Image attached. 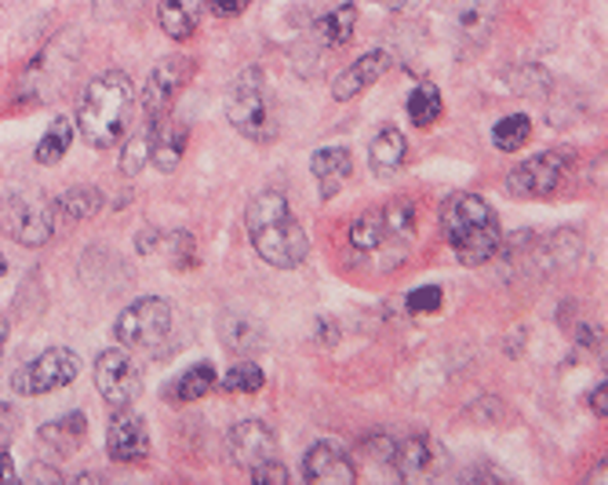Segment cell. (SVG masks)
<instances>
[{"label": "cell", "mask_w": 608, "mask_h": 485, "mask_svg": "<svg viewBox=\"0 0 608 485\" xmlns=\"http://www.w3.org/2000/svg\"><path fill=\"white\" fill-rule=\"evenodd\" d=\"M528 139H532V121H528L525 113L504 117V121H499V125L492 128V147H496V150H504V154L521 150Z\"/></svg>", "instance_id": "4dcf8cb0"}, {"label": "cell", "mask_w": 608, "mask_h": 485, "mask_svg": "<svg viewBox=\"0 0 608 485\" xmlns=\"http://www.w3.org/2000/svg\"><path fill=\"white\" fill-rule=\"evenodd\" d=\"M353 26H357V8L353 4H342L336 11H328L317 22V37H321L325 48H342L353 37Z\"/></svg>", "instance_id": "4316f807"}, {"label": "cell", "mask_w": 608, "mask_h": 485, "mask_svg": "<svg viewBox=\"0 0 608 485\" xmlns=\"http://www.w3.org/2000/svg\"><path fill=\"white\" fill-rule=\"evenodd\" d=\"M248 238H252L256 253L277 270L302 267L310 256V238L299 227V219L288 208V198L281 190H262L252 198L245 212Z\"/></svg>", "instance_id": "6da1fadb"}, {"label": "cell", "mask_w": 608, "mask_h": 485, "mask_svg": "<svg viewBox=\"0 0 608 485\" xmlns=\"http://www.w3.org/2000/svg\"><path fill=\"white\" fill-rule=\"evenodd\" d=\"M227 445H230L233 464L245 467V471H252L267 461H277V435L262 424V419H241V424L230 430Z\"/></svg>", "instance_id": "5bb4252c"}, {"label": "cell", "mask_w": 608, "mask_h": 485, "mask_svg": "<svg viewBox=\"0 0 608 485\" xmlns=\"http://www.w3.org/2000/svg\"><path fill=\"white\" fill-rule=\"evenodd\" d=\"M405 307L412 310V314H433V310H441V288L438 285L416 288V293H408Z\"/></svg>", "instance_id": "d590c367"}, {"label": "cell", "mask_w": 608, "mask_h": 485, "mask_svg": "<svg viewBox=\"0 0 608 485\" xmlns=\"http://www.w3.org/2000/svg\"><path fill=\"white\" fill-rule=\"evenodd\" d=\"M56 201H44V198H33V194H8L0 201V222L4 230L26 248H41L56 238Z\"/></svg>", "instance_id": "8992f818"}, {"label": "cell", "mask_w": 608, "mask_h": 485, "mask_svg": "<svg viewBox=\"0 0 608 485\" xmlns=\"http://www.w3.org/2000/svg\"><path fill=\"white\" fill-rule=\"evenodd\" d=\"M568 154L565 150H547V154H536L521 161L514 172L507 176V190L514 198H547L561 187V176H565V165Z\"/></svg>", "instance_id": "30bf717a"}, {"label": "cell", "mask_w": 608, "mask_h": 485, "mask_svg": "<svg viewBox=\"0 0 608 485\" xmlns=\"http://www.w3.org/2000/svg\"><path fill=\"white\" fill-rule=\"evenodd\" d=\"M201 8L205 0H161L157 22H161V30L171 41H187V37H193L197 22H201Z\"/></svg>", "instance_id": "7402d4cb"}, {"label": "cell", "mask_w": 608, "mask_h": 485, "mask_svg": "<svg viewBox=\"0 0 608 485\" xmlns=\"http://www.w3.org/2000/svg\"><path fill=\"white\" fill-rule=\"evenodd\" d=\"M219 336H222V347H227L230 354H237V358H245V354H256L267 347V333H262V325L252 321L248 314H222L219 321Z\"/></svg>", "instance_id": "d6986e66"}, {"label": "cell", "mask_w": 608, "mask_h": 485, "mask_svg": "<svg viewBox=\"0 0 608 485\" xmlns=\"http://www.w3.org/2000/svg\"><path fill=\"white\" fill-rule=\"evenodd\" d=\"M102 205H106L102 190H96V187H70L56 201V212L66 216V219H91V216L102 212Z\"/></svg>", "instance_id": "484cf974"}, {"label": "cell", "mask_w": 608, "mask_h": 485, "mask_svg": "<svg viewBox=\"0 0 608 485\" xmlns=\"http://www.w3.org/2000/svg\"><path fill=\"white\" fill-rule=\"evenodd\" d=\"M445 456L430 438L422 435H408V438H393V453H390V467L398 471V478L405 482H427L441 471Z\"/></svg>", "instance_id": "7c38bea8"}, {"label": "cell", "mask_w": 608, "mask_h": 485, "mask_svg": "<svg viewBox=\"0 0 608 485\" xmlns=\"http://www.w3.org/2000/svg\"><path fill=\"white\" fill-rule=\"evenodd\" d=\"M157 128H161V125L142 121V125L136 128V136H131V139L124 142V150H121V172H124V176H139L142 168H147L150 154H153V136H157Z\"/></svg>", "instance_id": "d4e9b609"}, {"label": "cell", "mask_w": 608, "mask_h": 485, "mask_svg": "<svg viewBox=\"0 0 608 485\" xmlns=\"http://www.w3.org/2000/svg\"><path fill=\"white\" fill-rule=\"evenodd\" d=\"M70 142H73V125L66 121V117H56L51 121V128H48V136L37 142V161L41 165H59L62 157H66V150H70Z\"/></svg>", "instance_id": "f546056e"}, {"label": "cell", "mask_w": 608, "mask_h": 485, "mask_svg": "<svg viewBox=\"0 0 608 485\" xmlns=\"http://www.w3.org/2000/svg\"><path fill=\"white\" fill-rule=\"evenodd\" d=\"M106 453L113 456L117 464H139L150 456V430L147 419L117 409V416L110 419V430H106Z\"/></svg>", "instance_id": "4fadbf2b"}, {"label": "cell", "mask_w": 608, "mask_h": 485, "mask_svg": "<svg viewBox=\"0 0 608 485\" xmlns=\"http://www.w3.org/2000/svg\"><path fill=\"white\" fill-rule=\"evenodd\" d=\"M187 136H190V128L182 121H161V128H157V136H153L150 161L161 168V172H176L182 161V150H187Z\"/></svg>", "instance_id": "603a6c76"}, {"label": "cell", "mask_w": 608, "mask_h": 485, "mask_svg": "<svg viewBox=\"0 0 608 485\" xmlns=\"http://www.w3.org/2000/svg\"><path fill=\"white\" fill-rule=\"evenodd\" d=\"M16 427H19V413L11 409V405H0V445L16 438Z\"/></svg>", "instance_id": "60d3db41"}, {"label": "cell", "mask_w": 608, "mask_h": 485, "mask_svg": "<svg viewBox=\"0 0 608 485\" xmlns=\"http://www.w3.org/2000/svg\"><path fill=\"white\" fill-rule=\"evenodd\" d=\"M252 482H259V485H285L288 482V471H285V464L267 461V464L252 467Z\"/></svg>", "instance_id": "74e56055"}, {"label": "cell", "mask_w": 608, "mask_h": 485, "mask_svg": "<svg viewBox=\"0 0 608 485\" xmlns=\"http://www.w3.org/2000/svg\"><path fill=\"white\" fill-rule=\"evenodd\" d=\"M77 373H81V358L70 347H48L44 354H37L33 362H26L22 369L11 376V390L19 398H33V395H48V390L70 387Z\"/></svg>", "instance_id": "ba28073f"}, {"label": "cell", "mask_w": 608, "mask_h": 485, "mask_svg": "<svg viewBox=\"0 0 608 485\" xmlns=\"http://www.w3.org/2000/svg\"><path fill=\"white\" fill-rule=\"evenodd\" d=\"M441 230L462 267H481L499 253V219L478 194H452L441 205Z\"/></svg>", "instance_id": "3957f363"}, {"label": "cell", "mask_w": 608, "mask_h": 485, "mask_svg": "<svg viewBox=\"0 0 608 485\" xmlns=\"http://www.w3.org/2000/svg\"><path fill=\"white\" fill-rule=\"evenodd\" d=\"M219 384L227 387L230 395H256V390H262V384H267V376H262L256 362H237L233 369H227V376H222Z\"/></svg>", "instance_id": "1f68e13d"}, {"label": "cell", "mask_w": 608, "mask_h": 485, "mask_svg": "<svg viewBox=\"0 0 608 485\" xmlns=\"http://www.w3.org/2000/svg\"><path fill=\"white\" fill-rule=\"evenodd\" d=\"M216 387H219L216 365H211V362H197V365H190V369H182L176 379H171V384L165 387V398H168V402H176V405H182V402L208 398Z\"/></svg>", "instance_id": "ffe728a7"}, {"label": "cell", "mask_w": 608, "mask_h": 485, "mask_svg": "<svg viewBox=\"0 0 608 485\" xmlns=\"http://www.w3.org/2000/svg\"><path fill=\"white\" fill-rule=\"evenodd\" d=\"M165 259H168V267L171 270H190L197 267V245L187 230H176V234H168L165 238Z\"/></svg>", "instance_id": "d6a6232c"}, {"label": "cell", "mask_w": 608, "mask_h": 485, "mask_svg": "<svg viewBox=\"0 0 608 485\" xmlns=\"http://www.w3.org/2000/svg\"><path fill=\"white\" fill-rule=\"evenodd\" d=\"M579 344L590 347V350H605V333H598V329H579Z\"/></svg>", "instance_id": "ee69618b"}, {"label": "cell", "mask_w": 608, "mask_h": 485, "mask_svg": "<svg viewBox=\"0 0 608 485\" xmlns=\"http://www.w3.org/2000/svg\"><path fill=\"white\" fill-rule=\"evenodd\" d=\"M310 172L317 179V187H321V198H336L339 187L353 172V157L342 147H325L310 157Z\"/></svg>", "instance_id": "ac0fdd59"}, {"label": "cell", "mask_w": 608, "mask_h": 485, "mask_svg": "<svg viewBox=\"0 0 608 485\" xmlns=\"http://www.w3.org/2000/svg\"><path fill=\"white\" fill-rule=\"evenodd\" d=\"M8 274V259H4V253H0V278Z\"/></svg>", "instance_id": "681fc988"}, {"label": "cell", "mask_w": 608, "mask_h": 485, "mask_svg": "<svg viewBox=\"0 0 608 485\" xmlns=\"http://www.w3.org/2000/svg\"><path fill=\"white\" fill-rule=\"evenodd\" d=\"M4 339H8V321L0 318V362H4Z\"/></svg>", "instance_id": "7dc6e473"}, {"label": "cell", "mask_w": 608, "mask_h": 485, "mask_svg": "<svg viewBox=\"0 0 608 485\" xmlns=\"http://www.w3.org/2000/svg\"><path fill=\"white\" fill-rule=\"evenodd\" d=\"M605 395H608V384H605V379H601V387H598V390H594V395H590V405H594V413H598L601 419L608 416V402H605Z\"/></svg>", "instance_id": "f6af8a7d"}, {"label": "cell", "mask_w": 608, "mask_h": 485, "mask_svg": "<svg viewBox=\"0 0 608 485\" xmlns=\"http://www.w3.org/2000/svg\"><path fill=\"white\" fill-rule=\"evenodd\" d=\"M382 222H387V234H408L412 230V205L408 201L390 205L387 212H382Z\"/></svg>", "instance_id": "8d00e7d4"}, {"label": "cell", "mask_w": 608, "mask_h": 485, "mask_svg": "<svg viewBox=\"0 0 608 485\" xmlns=\"http://www.w3.org/2000/svg\"><path fill=\"white\" fill-rule=\"evenodd\" d=\"M496 11V4L492 0H481V4H474V8H467L462 11V19H459V30L470 37V41H485V33H488V16Z\"/></svg>", "instance_id": "836d02e7"}, {"label": "cell", "mask_w": 608, "mask_h": 485, "mask_svg": "<svg viewBox=\"0 0 608 485\" xmlns=\"http://www.w3.org/2000/svg\"><path fill=\"white\" fill-rule=\"evenodd\" d=\"M408 117L416 128H430L441 117V91L433 81H419L408 96Z\"/></svg>", "instance_id": "83f0119b"}, {"label": "cell", "mask_w": 608, "mask_h": 485, "mask_svg": "<svg viewBox=\"0 0 608 485\" xmlns=\"http://www.w3.org/2000/svg\"><path fill=\"white\" fill-rule=\"evenodd\" d=\"M171 333V307L157 296H142L121 310L113 325V336L128 350H157Z\"/></svg>", "instance_id": "52a82bcc"}, {"label": "cell", "mask_w": 608, "mask_h": 485, "mask_svg": "<svg viewBox=\"0 0 608 485\" xmlns=\"http://www.w3.org/2000/svg\"><path fill=\"white\" fill-rule=\"evenodd\" d=\"M190 62L187 59H165L161 67H153L150 73V81L147 88H142V121H150V125H161L168 110H171V102H176V96L182 88H187L190 81Z\"/></svg>", "instance_id": "8fae6325"}, {"label": "cell", "mask_w": 608, "mask_h": 485, "mask_svg": "<svg viewBox=\"0 0 608 485\" xmlns=\"http://www.w3.org/2000/svg\"><path fill=\"white\" fill-rule=\"evenodd\" d=\"M382 238H387V222H382L379 208H372V212L357 216L350 222V245L357 248V253H376V248L382 245Z\"/></svg>", "instance_id": "f1b7e54d"}, {"label": "cell", "mask_w": 608, "mask_h": 485, "mask_svg": "<svg viewBox=\"0 0 608 485\" xmlns=\"http://www.w3.org/2000/svg\"><path fill=\"white\" fill-rule=\"evenodd\" d=\"M26 482H51V485H59L62 475H59L56 467H48V464H41V461H33L30 471H26Z\"/></svg>", "instance_id": "b9f144b4"}, {"label": "cell", "mask_w": 608, "mask_h": 485, "mask_svg": "<svg viewBox=\"0 0 608 485\" xmlns=\"http://www.w3.org/2000/svg\"><path fill=\"white\" fill-rule=\"evenodd\" d=\"M579 253H584V238L572 230H558V234H550L547 241H539V248H532V256H536V264L544 267V270H558V267H572Z\"/></svg>", "instance_id": "cb8c5ba5"}, {"label": "cell", "mask_w": 608, "mask_h": 485, "mask_svg": "<svg viewBox=\"0 0 608 485\" xmlns=\"http://www.w3.org/2000/svg\"><path fill=\"white\" fill-rule=\"evenodd\" d=\"M0 482H19V471L11 464V453H0Z\"/></svg>", "instance_id": "bcb514c9"}, {"label": "cell", "mask_w": 608, "mask_h": 485, "mask_svg": "<svg viewBox=\"0 0 608 485\" xmlns=\"http://www.w3.org/2000/svg\"><path fill=\"white\" fill-rule=\"evenodd\" d=\"M379 4H387V8H405L408 0H379Z\"/></svg>", "instance_id": "c3c4849f"}, {"label": "cell", "mask_w": 608, "mask_h": 485, "mask_svg": "<svg viewBox=\"0 0 608 485\" xmlns=\"http://www.w3.org/2000/svg\"><path fill=\"white\" fill-rule=\"evenodd\" d=\"M88 438V416L84 413H62L37 430V442L48 445L56 456H73Z\"/></svg>", "instance_id": "e0dca14e"}, {"label": "cell", "mask_w": 608, "mask_h": 485, "mask_svg": "<svg viewBox=\"0 0 608 485\" xmlns=\"http://www.w3.org/2000/svg\"><path fill=\"white\" fill-rule=\"evenodd\" d=\"M227 117L230 125L252 142H270L277 136V110L273 99L267 91L259 67H248L237 81L230 85V99H227Z\"/></svg>", "instance_id": "277c9868"}, {"label": "cell", "mask_w": 608, "mask_h": 485, "mask_svg": "<svg viewBox=\"0 0 608 485\" xmlns=\"http://www.w3.org/2000/svg\"><path fill=\"white\" fill-rule=\"evenodd\" d=\"M317 339H321L325 347L336 344V339H339V325L332 318H317Z\"/></svg>", "instance_id": "7bdbcfd3"}, {"label": "cell", "mask_w": 608, "mask_h": 485, "mask_svg": "<svg viewBox=\"0 0 608 485\" xmlns=\"http://www.w3.org/2000/svg\"><path fill=\"white\" fill-rule=\"evenodd\" d=\"M96 387L106 398V405L117 413V409H128V405L139 398L142 376L124 350H102L96 358Z\"/></svg>", "instance_id": "9c48e42d"}, {"label": "cell", "mask_w": 608, "mask_h": 485, "mask_svg": "<svg viewBox=\"0 0 608 485\" xmlns=\"http://www.w3.org/2000/svg\"><path fill=\"white\" fill-rule=\"evenodd\" d=\"M131 121H136V85L121 70L91 77L81 96V110H77V128L88 147L106 150L121 142Z\"/></svg>", "instance_id": "7a4b0ae2"}, {"label": "cell", "mask_w": 608, "mask_h": 485, "mask_svg": "<svg viewBox=\"0 0 608 485\" xmlns=\"http://www.w3.org/2000/svg\"><path fill=\"white\" fill-rule=\"evenodd\" d=\"M248 4H252V0H211V11H216L219 19H237L245 16Z\"/></svg>", "instance_id": "ab89813d"}, {"label": "cell", "mask_w": 608, "mask_h": 485, "mask_svg": "<svg viewBox=\"0 0 608 485\" xmlns=\"http://www.w3.org/2000/svg\"><path fill=\"white\" fill-rule=\"evenodd\" d=\"M81 62V33L66 30L56 41L44 44V51L30 62L22 77V96L26 99H56L59 91L70 85L73 67Z\"/></svg>", "instance_id": "5b68a950"}, {"label": "cell", "mask_w": 608, "mask_h": 485, "mask_svg": "<svg viewBox=\"0 0 608 485\" xmlns=\"http://www.w3.org/2000/svg\"><path fill=\"white\" fill-rule=\"evenodd\" d=\"M302 478L313 485H353L357 471L350 464V456L332 442H313L307 461H302Z\"/></svg>", "instance_id": "9a60e30c"}, {"label": "cell", "mask_w": 608, "mask_h": 485, "mask_svg": "<svg viewBox=\"0 0 608 485\" xmlns=\"http://www.w3.org/2000/svg\"><path fill=\"white\" fill-rule=\"evenodd\" d=\"M131 8H139V0H96V16H99V19L128 16Z\"/></svg>", "instance_id": "f35d334b"}, {"label": "cell", "mask_w": 608, "mask_h": 485, "mask_svg": "<svg viewBox=\"0 0 608 485\" xmlns=\"http://www.w3.org/2000/svg\"><path fill=\"white\" fill-rule=\"evenodd\" d=\"M405 154H408V142L401 136V128H393V125L379 128L376 139H372V147H368V157H372L376 176H382V179H390V176L401 172Z\"/></svg>", "instance_id": "44dd1931"}, {"label": "cell", "mask_w": 608, "mask_h": 485, "mask_svg": "<svg viewBox=\"0 0 608 485\" xmlns=\"http://www.w3.org/2000/svg\"><path fill=\"white\" fill-rule=\"evenodd\" d=\"M547 70H539V67H525L510 77V88L514 91H521V96H544L547 91Z\"/></svg>", "instance_id": "e575fe53"}, {"label": "cell", "mask_w": 608, "mask_h": 485, "mask_svg": "<svg viewBox=\"0 0 608 485\" xmlns=\"http://www.w3.org/2000/svg\"><path fill=\"white\" fill-rule=\"evenodd\" d=\"M390 67H393L390 51H368V56H361V59L353 62V67H347V70L336 77V81H332V96L339 102H350V99L361 96L365 88H372Z\"/></svg>", "instance_id": "2e32d148"}]
</instances>
